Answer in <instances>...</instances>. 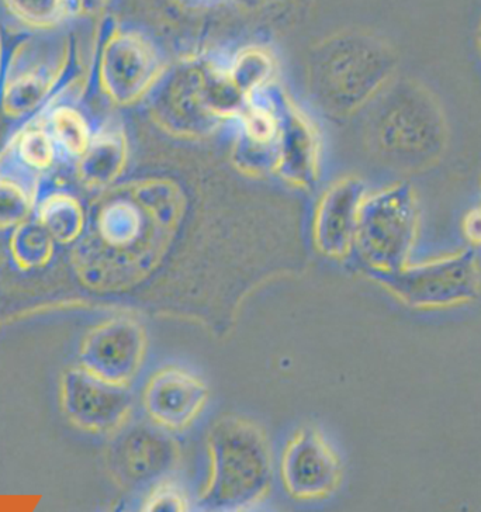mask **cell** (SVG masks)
<instances>
[{
    "instance_id": "cell-1",
    "label": "cell",
    "mask_w": 481,
    "mask_h": 512,
    "mask_svg": "<svg viewBox=\"0 0 481 512\" xmlns=\"http://www.w3.org/2000/svg\"><path fill=\"white\" fill-rule=\"evenodd\" d=\"M373 102L370 136L384 158L415 172L441 161L448 147V120L427 85L415 79L391 81Z\"/></svg>"
},
{
    "instance_id": "cell-2",
    "label": "cell",
    "mask_w": 481,
    "mask_h": 512,
    "mask_svg": "<svg viewBox=\"0 0 481 512\" xmlns=\"http://www.w3.org/2000/svg\"><path fill=\"white\" fill-rule=\"evenodd\" d=\"M3 65L0 75V113L19 126L36 119L54 102L68 96L72 64L78 60L74 37L65 38L53 54L34 51L33 37L20 27L0 30Z\"/></svg>"
},
{
    "instance_id": "cell-3",
    "label": "cell",
    "mask_w": 481,
    "mask_h": 512,
    "mask_svg": "<svg viewBox=\"0 0 481 512\" xmlns=\"http://www.w3.org/2000/svg\"><path fill=\"white\" fill-rule=\"evenodd\" d=\"M211 473L204 500L214 507H247L265 494L271 456L264 434L251 422L226 418L210 435Z\"/></svg>"
},
{
    "instance_id": "cell-4",
    "label": "cell",
    "mask_w": 481,
    "mask_h": 512,
    "mask_svg": "<svg viewBox=\"0 0 481 512\" xmlns=\"http://www.w3.org/2000/svg\"><path fill=\"white\" fill-rule=\"evenodd\" d=\"M420 233V204L413 186L400 182L365 196L354 247L373 276L410 264Z\"/></svg>"
},
{
    "instance_id": "cell-5",
    "label": "cell",
    "mask_w": 481,
    "mask_h": 512,
    "mask_svg": "<svg viewBox=\"0 0 481 512\" xmlns=\"http://www.w3.org/2000/svg\"><path fill=\"white\" fill-rule=\"evenodd\" d=\"M406 306L438 310L472 302L480 292L481 272L476 249L410 264L396 272L373 276Z\"/></svg>"
},
{
    "instance_id": "cell-6",
    "label": "cell",
    "mask_w": 481,
    "mask_h": 512,
    "mask_svg": "<svg viewBox=\"0 0 481 512\" xmlns=\"http://www.w3.org/2000/svg\"><path fill=\"white\" fill-rule=\"evenodd\" d=\"M106 30L99 40V88L116 105H130L157 78V60L140 34L119 27Z\"/></svg>"
},
{
    "instance_id": "cell-7",
    "label": "cell",
    "mask_w": 481,
    "mask_h": 512,
    "mask_svg": "<svg viewBox=\"0 0 481 512\" xmlns=\"http://www.w3.org/2000/svg\"><path fill=\"white\" fill-rule=\"evenodd\" d=\"M60 401L62 411L75 427L95 434L119 428L130 410L126 386L99 379L82 366L62 376Z\"/></svg>"
},
{
    "instance_id": "cell-8",
    "label": "cell",
    "mask_w": 481,
    "mask_h": 512,
    "mask_svg": "<svg viewBox=\"0 0 481 512\" xmlns=\"http://www.w3.org/2000/svg\"><path fill=\"white\" fill-rule=\"evenodd\" d=\"M144 352L141 328L130 320H110L82 341L81 366L106 382L126 386L136 375Z\"/></svg>"
},
{
    "instance_id": "cell-9",
    "label": "cell",
    "mask_w": 481,
    "mask_h": 512,
    "mask_svg": "<svg viewBox=\"0 0 481 512\" xmlns=\"http://www.w3.org/2000/svg\"><path fill=\"white\" fill-rule=\"evenodd\" d=\"M282 462L287 490L303 500L328 496L341 477L337 453L316 430L300 431L287 445Z\"/></svg>"
},
{
    "instance_id": "cell-10",
    "label": "cell",
    "mask_w": 481,
    "mask_h": 512,
    "mask_svg": "<svg viewBox=\"0 0 481 512\" xmlns=\"http://www.w3.org/2000/svg\"><path fill=\"white\" fill-rule=\"evenodd\" d=\"M207 400V390L199 377L181 368L159 370L145 389V407L162 427L185 428L197 418Z\"/></svg>"
},
{
    "instance_id": "cell-11",
    "label": "cell",
    "mask_w": 481,
    "mask_h": 512,
    "mask_svg": "<svg viewBox=\"0 0 481 512\" xmlns=\"http://www.w3.org/2000/svg\"><path fill=\"white\" fill-rule=\"evenodd\" d=\"M365 196V186L356 179L339 182L330 190L317 220V238L324 251L344 255L354 247L359 209Z\"/></svg>"
},
{
    "instance_id": "cell-12",
    "label": "cell",
    "mask_w": 481,
    "mask_h": 512,
    "mask_svg": "<svg viewBox=\"0 0 481 512\" xmlns=\"http://www.w3.org/2000/svg\"><path fill=\"white\" fill-rule=\"evenodd\" d=\"M44 176L17 161L8 145L0 150V231L30 219L43 189Z\"/></svg>"
},
{
    "instance_id": "cell-13",
    "label": "cell",
    "mask_w": 481,
    "mask_h": 512,
    "mask_svg": "<svg viewBox=\"0 0 481 512\" xmlns=\"http://www.w3.org/2000/svg\"><path fill=\"white\" fill-rule=\"evenodd\" d=\"M127 159L126 138L112 124L98 128L88 150L74 162L76 179L85 188L105 190L119 178Z\"/></svg>"
},
{
    "instance_id": "cell-14",
    "label": "cell",
    "mask_w": 481,
    "mask_h": 512,
    "mask_svg": "<svg viewBox=\"0 0 481 512\" xmlns=\"http://www.w3.org/2000/svg\"><path fill=\"white\" fill-rule=\"evenodd\" d=\"M34 219L61 245L76 244L88 226V217L78 197L61 188L46 193L41 190Z\"/></svg>"
},
{
    "instance_id": "cell-15",
    "label": "cell",
    "mask_w": 481,
    "mask_h": 512,
    "mask_svg": "<svg viewBox=\"0 0 481 512\" xmlns=\"http://www.w3.org/2000/svg\"><path fill=\"white\" fill-rule=\"evenodd\" d=\"M38 119L46 123L64 161L75 162L81 157L95 134L85 114L69 99L54 100Z\"/></svg>"
},
{
    "instance_id": "cell-16",
    "label": "cell",
    "mask_w": 481,
    "mask_h": 512,
    "mask_svg": "<svg viewBox=\"0 0 481 512\" xmlns=\"http://www.w3.org/2000/svg\"><path fill=\"white\" fill-rule=\"evenodd\" d=\"M6 145L17 161L44 178L64 161L46 123L38 117L19 126Z\"/></svg>"
},
{
    "instance_id": "cell-17",
    "label": "cell",
    "mask_w": 481,
    "mask_h": 512,
    "mask_svg": "<svg viewBox=\"0 0 481 512\" xmlns=\"http://www.w3.org/2000/svg\"><path fill=\"white\" fill-rule=\"evenodd\" d=\"M124 472L134 480L158 475L172 456V445L162 435L147 430L133 432L121 448Z\"/></svg>"
},
{
    "instance_id": "cell-18",
    "label": "cell",
    "mask_w": 481,
    "mask_h": 512,
    "mask_svg": "<svg viewBox=\"0 0 481 512\" xmlns=\"http://www.w3.org/2000/svg\"><path fill=\"white\" fill-rule=\"evenodd\" d=\"M0 3L17 27L29 33L60 30L76 16L72 0H0Z\"/></svg>"
},
{
    "instance_id": "cell-19",
    "label": "cell",
    "mask_w": 481,
    "mask_h": 512,
    "mask_svg": "<svg viewBox=\"0 0 481 512\" xmlns=\"http://www.w3.org/2000/svg\"><path fill=\"white\" fill-rule=\"evenodd\" d=\"M54 238L36 219H27L12 230L9 252L20 271L46 268L55 254Z\"/></svg>"
},
{
    "instance_id": "cell-20",
    "label": "cell",
    "mask_w": 481,
    "mask_h": 512,
    "mask_svg": "<svg viewBox=\"0 0 481 512\" xmlns=\"http://www.w3.org/2000/svg\"><path fill=\"white\" fill-rule=\"evenodd\" d=\"M186 500L175 487H159L151 494L147 503V510L151 511H182L185 510Z\"/></svg>"
},
{
    "instance_id": "cell-21",
    "label": "cell",
    "mask_w": 481,
    "mask_h": 512,
    "mask_svg": "<svg viewBox=\"0 0 481 512\" xmlns=\"http://www.w3.org/2000/svg\"><path fill=\"white\" fill-rule=\"evenodd\" d=\"M460 230L469 248H481V199L463 214Z\"/></svg>"
},
{
    "instance_id": "cell-22",
    "label": "cell",
    "mask_w": 481,
    "mask_h": 512,
    "mask_svg": "<svg viewBox=\"0 0 481 512\" xmlns=\"http://www.w3.org/2000/svg\"><path fill=\"white\" fill-rule=\"evenodd\" d=\"M76 16L98 17L105 12L110 0H72Z\"/></svg>"
},
{
    "instance_id": "cell-23",
    "label": "cell",
    "mask_w": 481,
    "mask_h": 512,
    "mask_svg": "<svg viewBox=\"0 0 481 512\" xmlns=\"http://www.w3.org/2000/svg\"><path fill=\"white\" fill-rule=\"evenodd\" d=\"M476 46H477V51H479V55L481 58V23H480L479 30H477Z\"/></svg>"
},
{
    "instance_id": "cell-24",
    "label": "cell",
    "mask_w": 481,
    "mask_h": 512,
    "mask_svg": "<svg viewBox=\"0 0 481 512\" xmlns=\"http://www.w3.org/2000/svg\"><path fill=\"white\" fill-rule=\"evenodd\" d=\"M2 65H3V50H2V40H0V75H2Z\"/></svg>"
},
{
    "instance_id": "cell-25",
    "label": "cell",
    "mask_w": 481,
    "mask_h": 512,
    "mask_svg": "<svg viewBox=\"0 0 481 512\" xmlns=\"http://www.w3.org/2000/svg\"><path fill=\"white\" fill-rule=\"evenodd\" d=\"M479 185H480V193H481V172H480V183H479Z\"/></svg>"
}]
</instances>
